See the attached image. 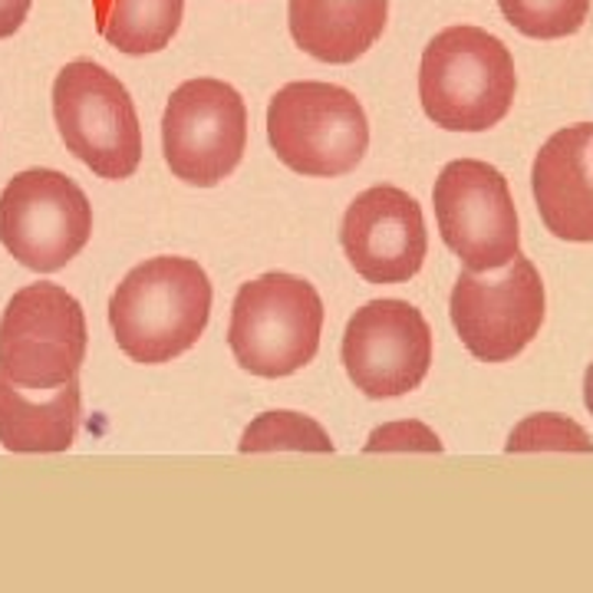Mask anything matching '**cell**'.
Instances as JSON below:
<instances>
[{
	"label": "cell",
	"mask_w": 593,
	"mask_h": 593,
	"mask_svg": "<svg viewBox=\"0 0 593 593\" xmlns=\"http://www.w3.org/2000/svg\"><path fill=\"white\" fill-rule=\"evenodd\" d=\"M545 281L528 257H515L498 277L459 274L452 287V323L465 350L482 363L515 360L545 323Z\"/></svg>",
	"instance_id": "30bf717a"
},
{
	"label": "cell",
	"mask_w": 593,
	"mask_h": 593,
	"mask_svg": "<svg viewBox=\"0 0 593 593\" xmlns=\"http://www.w3.org/2000/svg\"><path fill=\"white\" fill-rule=\"evenodd\" d=\"M323 333V300L304 277L264 274L244 284L231 307L228 343L241 370L281 380L304 370Z\"/></svg>",
	"instance_id": "3957f363"
},
{
	"label": "cell",
	"mask_w": 593,
	"mask_h": 593,
	"mask_svg": "<svg viewBox=\"0 0 593 593\" xmlns=\"http://www.w3.org/2000/svg\"><path fill=\"white\" fill-rule=\"evenodd\" d=\"M267 139L277 158L310 178L353 172L370 149L360 99L333 83H287L267 106Z\"/></svg>",
	"instance_id": "277c9868"
},
{
	"label": "cell",
	"mask_w": 593,
	"mask_h": 593,
	"mask_svg": "<svg viewBox=\"0 0 593 593\" xmlns=\"http://www.w3.org/2000/svg\"><path fill=\"white\" fill-rule=\"evenodd\" d=\"M248 149V109L234 86L201 76L182 83L162 116V152L175 178L211 188L224 182Z\"/></svg>",
	"instance_id": "9c48e42d"
},
{
	"label": "cell",
	"mask_w": 593,
	"mask_h": 593,
	"mask_svg": "<svg viewBox=\"0 0 593 593\" xmlns=\"http://www.w3.org/2000/svg\"><path fill=\"white\" fill-rule=\"evenodd\" d=\"M389 0H290L294 43L320 63L360 59L386 30Z\"/></svg>",
	"instance_id": "5bb4252c"
},
{
	"label": "cell",
	"mask_w": 593,
	"mask_h": 593,
	"mask_svg": "<svg viewBox=\"0 0 593 593\" xmlns=\"http://www.w3.org/2000/svg\"><path fill=\"white\" fill-rule=\"evenodd\" d=\"M436 221L449 251L475 274L502 271L521 254V228L508 178L479 158H455L436 178Z\"/></svg>",
	"instance_id": "ba28073f"
},
{
	"label": "cell",
	"mask_w": 593,
	"mask_h": 593,
	"mask_svg": "<svg viewBox=\"0 0 593 593\" xmlns=\"http://www.w3.org/2000/svg\"><path fill=\"white\" fill-rule=\"evenodd\" d=\"M531 191L548 231L561 241H593V125L554 132L531 168Z\"/></svg>",
	"instance_id": "4fadbf2b"
},
{
	"label": "cell",
	"mask_w": 593,
	"mask_h": 593,
	"mask_svg": "<svg viewBox=\"0 0 593 593\" xmlns=\"http://www.w3.org/2000/svg\"><path fill=\"white\" fill-rule=\"evenodd\" d=\"M79 383L26 389L0 373V446L7 452H66L79 429Z\"/></svg>",
	"instance_id": "9a60e30c"
},
{
	"label": "cell",
	"mask_w": 593,
	"mask_h": 593,
	"mask_svg": "<svg viewBox=\"0 0 593 593\" xmlns=\"http://www.w3.org/2000/svg\"><path fill=\"white\" fill-rule=\"evenodd\" d=\"M244 455L248 452H277V449H294V452H333L330 436L307 416L297 413H264L257 422L248 426L238 446Z\"/></svg>",
	"instance_id": "ac0fdd59"
},
{
	"label": "cell",
	"mask_w": 593,
	"mask_h": 593,
	"mask_svg": "<svg viewBox=\"0 0 593 593\" xmlns=\"http://www.w3.org/2000/svg\"><path fill=\"white\" fill-rule=\"evenodd\" d=\"M86 340L79 300L59 284H30L0 317V373L26 389H56L76 380Z\"/></svg>",
	"instance_id": "8992f818"
},
{
	"label": "cell",
	"mask_w": 593,
	"mask_h": 593,
	"mask_svg": "<svg viewBox=\"0 0 593 593\" xmlns=\"http://www.w3.org/2000/svg\"><path fill=\"white\" fill-rule=\"evenodd\" d=\"M505 449H508V452H538V449L593 452V442L578 422L548 413V416H531V419H525V422L512 432V439H508Z\"/></svg>",
	"instance_id": "d6986e66"
},
{
	"label": "cell",
	"mask_w": 593,
	"mask_h": 593,
	"mask_svg": "<svg viewBox=\"0 0 593 593\" xmlns=\"http://www.w3.org/2000/svg\"><path fill=\"white\" fill-rule=\"evenodd\" d=\"M182 13L185 0H109L99 30L116 50L129 56H145L172 43Z\"/></svg>",
	"instance_id": "2e32d148"
},
{
	"label": "cell",
	"mask_w": 593,
	"mask_h": 593,
	"mask_svg": "<svg viewBox=\"0 0 593 593\" xmlns=\"http://www.w3.org/2000/svg\"><path fill=\"white\" fill-rule=\"evenodd\" d=\"M584 403H587V409H591L593 416V363L587 366V376H584Z\"/></svg>",
	"instance_id": "44dd1931"
},
{
	"label": "cell",
	"mask_w": 593,
	"mask_h": 593,
	"mask_svg": "<svg viewBox=\"0 0 593 593\" xmlns=\"http://www.w3.org/2000/svg\"><path fill=\"white\" fill-rule=\"evenodd\" d=\"M211 317V281L198 261L152 257L109 300V327L132 363L158 366L188 353Z\"/></svg>",
	"instance_id": "6da1fadb"
},
{
	"label": "cell",
	"mask_w": 593,
	"mask_h": 593,
	"mask_svg": "<svg viewBox=\"0 0 593 593\" xmlns=\"http://www.w3.org/2000/svg\"><path fill=\"white\" fill-rule=\"evenodd\" d=\"M30 3L33 0H0V40L13 36L23 26V20L30 13Z\"/></svg>",
	"instance_id": "ffe728a7"
},
{
	"label": "cell",
	"mask_w": 593,
	"mask_h": 593,
	"mask_svg": "<svg viewBox=\"0 0 593 593\" xmlns=\"http://www.w3.org/2000/svg\"><path fill=\"white\" fill-rule=\"evenodd\" d=\"M505 20L531 40H561L587 23L591 0H498Z\"/></svg>",
	"instance_id": "e0dca14e"
},
{
	"label": "cell",
	"mask_w": 593,
	"mask_h": 593,
	"mask_svg": "<svg viewBox=\"0 0 593 593\" xmlns=\"http://www.w3.org/2000/svg\"><path fill=\"white\" fill-rule=\"evenodd\" d=\"M340 244L363 281L403 284L422 271L429 254L422 208L396 185L366 188L343 215Z\"/></svg>",
	"instance_id": "7c38bea8"
},
{
	"label": "cell",
	"mask_w": 593,
	"mask_h": 593,
	"mask_svg": "<svg viewBox=\"0 0 593 593\" xmlns=\"http://www.w3.org/2000/svg\"><path fill=\"white\" fill-rule=\"evenodd\" d=\"M89 234L92 205L63 172L26 168L0 191V244L36 274L66 267Z\"/></svg>",
	"instance_id": "52a82bcc"
},
{
	"label": "cell",
	"mask_w": 593,
	"mask_h": 593,
	"mask_svg": "<svg viewBox=\"0 0 593 593\" xmlns=\"http://www.w3.org/2000/svg\"><path fill=\"white\" fill-rule=\"evenodd\" d=\"M515 92V56L482 26H449L422 53L419 99L426 116L449 132L498 125L512 112Z\"/></svg>",
	"instance_id": "7a4b0ae2"
},
{
	"label": "cell",
	"mask_w": 593,
	"mask_h": 593,
	"mask_svg": "<svg viewBox=\"0 0 593 593\" xmlns=\"http://www.w3.org/2000/svg\"><path fill=\"white\" fill-rule=\"evenodd\" d=\"M343 366L370 399H396L426 380L432 366V330L406 300H370L343 333Z\"/></svg>",
	"instance_id": "8fae6325"
},
{
	"label": "cell",
	"mask_w": 593,
	"mask_h": 593,
	"mask_svg": "<svg viewBox=\"0 0 593 593\" xmlns=\"http://www.w3.org/2000/svg\"><path fill=\"white\" fill-rule=\"evenodd\" d=\"M53 119L66 149L99 178H129L142 162V129L129 89L99 63L73 59L53 83Z\"/></svg>",
	"instance_id": "5b68a950"
}]
</instances>
